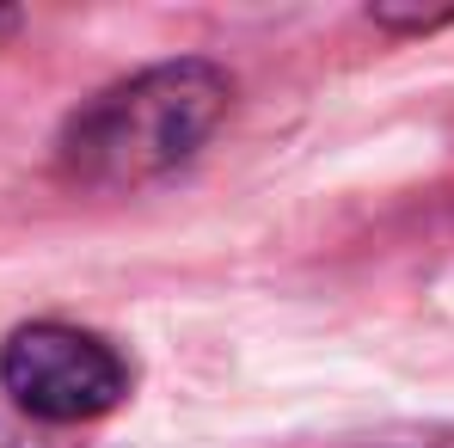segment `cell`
Segmentation results:
<instances>
[{
	"label": "cell",
	"instance_id": "obj_2",
	"mask_svg": "<svg viewBox=\"0 0 454 448\" xmlns=\"http://www.w3.org/2000/svg\"><path fill=\"white\" fill-rule=\"evenodd\" d=\"M0 387L43 424H80L123 399V357L74 326H25L0 350Z\"/></svg>",
	"mask_w": 454,
	"mask_h": 448
},
{
	"label": "cell",
	"instance_id": "obj_1",
	"mask_svg": "<svg viewBox=\"0 0 454 448\" xmlns=\"http://www.w3.org/2000/svg\"><path fill=\"white\" fill-rule=\"evenodd\" d=\"M227 105V80L203 62L148 68L111 86L68 130V166L86 185H142L197 148Z\"/></svg>",
	"mask_w": 454,
	"mask_h": 448
},
{
	"label": "cell",
	"instance_id": "obj_3",
	"mask_svg": "<svg viewBox=\"0 0 454 448\" xmlns=\"http://www.w3.org/2000/svg\"><path fill=\"white\" fill-rule=\"evenodd\" d=\"M6 25H12V12H0V31H6Z\"/></svg>",
	"mask_w": 454,
	"mask_h": 448
}]
</instances>
